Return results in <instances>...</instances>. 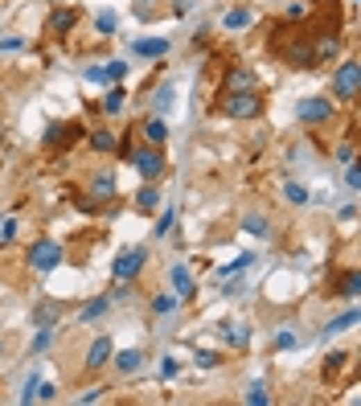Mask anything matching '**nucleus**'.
<instances>
[{
    "instance_id": "1",
    "label": "nucleus",
    "mask_w": 361,
    "mask_h": 406,
    "mask_svg": "<svg viewBox=\"0 0 361 406\" xmlns=\"http://www.w3.org/2000/svg\"><path fill=\"white\" fill-rule=\"evenodd\" d=\"M279 29V37L271 42V53L287 66V70H316V58H312V33H304V29H296V25H287V21H279L275 25Z\"/></svg>"
},
{
    "instance_id": "2",
    "label": "nucleus",
    "mask_w": 361,
    "mask_h": 406,
    "mask_svg": "<svg viewBox=\"0 0 361 406\" xmlns=\"http://www.w3.org/2000/svg\"><path fill=\"white\" fill-rule=\"evenodd\" d=\"M83 139H87V124L83 119H53L42 132V148L53 152V156H70Z\"/></svg>"
},
{
    "instance_id": "3",
    "label": "nucleus",
    "mask_w": 361,
    "mask_h": 406,
    "mask_svg": "<svg viewBox=\"0 0 361 406\" xmlns=\"http://www.w3.org/2000/svg\"><path fill=\"white\" fill-rule=\"evenodd\" d=\"M226 119H259L267 111V94L255 87V90H222V103H218Z\"/></svg>"
},
{
    "instance_id": "4",
    "label": "nucleus",
    "mask_w": 361,
    "mask_h": 406,
    "mask_svg": "<svg viewBox=\"0 0 361 406\" xmlns=\"http://www.w3.org/2000/svg\"><path fill=\"white\" fill-rule=\"evenodd\" d=\"M296 119L304 128H328L337 119V99H328V94H304L296 103Z\"/></svg>"
},
{
    "instance_id": "5",
    "label": "nucleus",
    "mask_w": 361,
    "mask_h": 406,
    "mask_svg": "<svg viewBox=\"0 0 361 406\" xmlns=\"http://www.w3.org/2000/svg\"><path fill=\"white\" fill-rule=\"evenodd\" d=\"M361 94V62L358 58H341L333 70V99L337 103H358Z\"/></svg>"
},
{
    "instance_id": "6",
    "label": "nucleus",
    "mask_w": 361,
    "mask_h": 406,
    "mask_svg": "<svg viewBox=\"0 0 361 406\" xmlns=\"http://www.w3.org/2000/svg\"><path fill=\"white\" fill-rule=\"evenodd\" d=\"M128 164H132L135 173H140V180H156L169 173V160H165V148H156V144H140V148H132V156H128Z\"/></svg>"
},
{
    "instance_id": "7",
    "label": "nucleus",
    "mask_w": 361,
    "mask_h": 406,
    "mask_svg": "<svg viewBox=\"0 0 361 406\" xmlns=\"http://www.w3.org/2000/svg\"><path fill=\"white\" fill-rule=\"evenodd\" d=\"M25 259H29V267L33 271H53L62 259H66V251H62V242H53V238H37V242H29V251H25Z\"/></svg>"
},
{
    "instance_id": "8",
    "label": "nucleus",
    "mask_w": 361,
    "mask_h": 406,
    "mask_svg": "<svg viewBox=\"0 0 361 406\" xmlns=\"http://www.w3.org/2000/svg\"><path fill=\"white\" fill-rule=\"evenodd\" d=\"M144 267H148V246H128V251H119L111 275H115V283H135Z\"/></svg>"
},
{
    "instance_id": "9",
    "label": "nucleus",
    "mask_w": 361,
    "mask_h": 406,
    "mask_svg": "<svg viewBox=\"0 0 361 406\" xmlns=\"http://www.w3.org/2000/svg\"><path fill=\"white\" fill-rule=\"evenodd\" d=\"M45 29H49L53 37H70V33L78 29V8H70V4H58V8L45 17Z\"/></svg>"
},
{
    "instance_id": "10",
    "label": "nucleus",
    "mask_w": 361,
    "mask_h": 406,
    "mask_svg": "<svg viewBox=\"0 0 361 406\" xmlns=\"http://www.w3.org/2000/svg\"><path fill=\"white\" fill-rule=\"evenodd\" d=\"M111 353H115L111 337H94V341L87 345V357H83V369H87V373H99L103 365H111Z\"/></svg>"
},
{
    "instance_id": "11",
    "label": "nucleus",
    "mask_w": 361,
    "mask_h": 406,
    "mask_svg": "<svg viewBox=\"0 0 361 406\" xmlns=\"http://www.w3.org/2000/svg\"><path fill=\"white\" fill-rule=\"evenodd\" d=\"M83 193H87L94 205H103V201H115V173L99 169V173L87 180V189H83Z\"/></svg>"
},
{
    "instance_id": "12",
    "label": "nucleus",
    "mask_w": 361,
    "mask_h": 406,
    "mask_svg": "<svg viewBox=\"0 0 361 406\" xmlns=\"http://www.w3.org/2000/svg\"><path fill=\"white\" fill-rule=\"evenodd\" d=\"M312 58H316V66H320V62H333V58H341V33H337V29L312 33Z\"/></svg>"
},
{
    "instance_id": "13",
    "label": "nucleus",
    "mask_w": 361,
    "mask_h": 406,
    "mask_svg": "<svg viewBox=\"0 0 361 406\" xmlns=\"http://www.w3.org/2000/svg\"><path fill=\"white\" fill-rule=\"evenodd\" d=\"M328 291H333V296H341V300H358V291H361V271L349 267V271H341V275H333V279H328Z\"/></svg>"
},
{
    "instance_id": "14",
    "label": "nucleus",
    "mask_w": 361,
    "mask_h": 406,
    "mask_svg": "<svg viewBox=\"0 0 361 406\" xmlns=\"http://www.w3.org/2000/svg\"><path fill=\"white\" fill-rule=\"evenodd\" d=\"M259 87V74L251 66H230L222 78V90H255Z\"/></svg>"
},
{
    "instance_id": "15",
    "label": "nucleus",
    "mask_w": 361,
    "mask_h": 406,
    "mask_svg": "<svg viewBox=\"0 0 361 406\" xmlns=\"http://www.w3.org/2000/svg\"><path fill=\"white\" fill-rule=\"evenodd\" d=\"M62 312H66V304H62V300H37V308H33V324L53 332V324L62 320Z\"/></svg>"
},
{
    "instance_id": "16",
    "label": "nucleus",
    "mask_w": 361,
    "mask_h": 406,
    "mask_svg": "<svg viewBox=\"0 0 361 406\" xmlns=\"http://www.w3.org/2000/svg\"><path fill=\"white\" fill-rule=\"evenodd\" d=\"M140 135H144V144L165 148V144H169V124H165V115H148V119L140 124Z\"/></svg>"
},
{
    "instance_id": "17",
    "label": "nucleus",
    "mask_w": 361,
    "mask_h": 406,
    "mask_svg": "<svg viewBox=\"0 0 361 406\" xmlns=\"http://www.w3.org/2000/svg\"><path fill=\"white\" fill-rule=\"evenodd\" d=\"M111 365H115V373L132 378L144 369V349H119V353H111Z\"/></svg>"
},
{
    "instance_id": "18",
    "label": "nucleus",
    "mask_w": 361,
    "mask_h": 406,
    "mask_svg": "<svg viewBox=\"0 0 361 406\" xmlns=\"http://www.w3.org/2000/svg\"><path fill=\"white\" fill-rule=\"evenodd\" d=\"M173 49V42L169 37H135L132 42V53L135 58H165Z\"/></svg>"
},
{
    "instance_id": "19",
    "label": "nucleus",
    "mask_w": 361,
    "mask_h": 406,
    "mask_svg": "<svg viewBox=\"0 0 361 406\" xmlns=\"http://www.w3.org/2000/svg\"><path fill=\"white\" fill-rule=\"evenodd\" d=\"M135 210H140V214H156V210H160V189H156L152 180H144V185L135 189Z\"/></svg>"
},
{
    "instance_id": "20",
    "label": "nucleus",
    "mask_w": 361,
    "mask_h": 406,
    "mask_svg": "<svg viewBox=\"0 0 361 406\" xmlns=\"http://www.w3.org/2000/svg\"><path fill=\"white\" fill-rule=\"evenodd\" d=\"M87 144L99 156H111V152H115V132H111V128H87Z\"/></svg>"
},
{
    "instance_id": "21",
    "label": "nucleus",
    "mask_w": 361,
    "mask_h": 406,
    "mask_svg": "<svg viewBox=\"0 0 361 406\" xmlns=\"http://www.w3.org/2000/svg\"><path fill=\"white\" fill-rule=\"evenodd\" d=\"M169 279H173V287H177V296H180V300H193L197 283H193V275L185 271V263H173V267H169Z\"/></svg>"
},
{
    "instance_id": "22",
    "label": "nucleus",
    "mask_w": 361,
    "mask_h": 406,
    "mask_svg": "<svg viewBox=\"0 0 361 406\" xmlns=\"http://www.w3.org/2000/svg\"><path fill=\"white\" fill-rule=\"evenodd\" d=\"M251 25H255V12H251V8H242V4H238V8H230V12L222 17V29H230V33H242V29H251Z\"/></svg>"
},
{
    "instance_id": "23",
    "label": "nucleus",
    "mask_w": 361,
    "mask_h": 406,
    "mask_svg": "<svg viewBox=\"0 0 361 406\" xmlns=\"http://www.w3.org/2000/svg\"><path fill=\"white\" fill-rule=\"evenodd\" d=\"M107 308H111V296H94V300H87L83 312H78V324H94L99 316H107Z\"/></svg>"
},
{
    "instance_id": "24",
    "label": "nucleus",
    "mask_w": 361,
    "mask_h": 406,
    "mask_svg": "<svg viewBox=\"0 0 361 406\" xmlns=\"http://www.w3.org/2000/svg\"><path fill=\"white\" fill-rule=\"evenodd\" d=\"M124 103H128V90L115 83V87H107V99L99 103V111H103V115H119V111H124Z\"/></svg>"
},
{
    "instance_id": "25",
    "label": "nucleus",
    "mask_w": 361,
    "mask_h": 406,
    "mask_svg": "<svg viewBox=\"0 0 361 406\" xmlns=\"http://www.w3.org/2000/svg\"><path fill=\"white\" fill-rule=\"evenodd\" d=\"M349 357H353V353H345V349H333V353L324 357V369H320V373H324V382H333V378H337V373L349 365Z\"/></svg>"
},
{
    "instance_id": "26",
    "label": "nucleus",
    "mask_w": 361,
    "mask_h": 406,
    "mask_svg": "<svg viewBox=\"0 0 361 406\" xmlns=\"http://www.w3.org/2000/svg\"><path fill=\"white\" fill-rule=\"evenodd\" d=\"M242 230H246V234H255V238H267L271 222L263 218V214H246V218H242Z\"/></svg>"
},
{
    "instance_id": "27",
    "label": "nucleus",
    "mask_w": 361,
    "mask_h": 406,
    "mask_svg": "<svg viewBox=\"0 0 361 406\" xmlns=\"http://www.w3.org/2000/svg\"><path fill=\"white\" fill-rule=\"evenodd\" d=\"M177 304H180V296H169V291H156V296H152V312L156 316L177 312Z\"/></svg>"
},
{
    "instance_id": "28",
    "label": "nucleus",
    "mask_w": 361,
    "mask_h": 406,
    "mask_svg": "<svg viewBox=\"0 0 361 406\" xmlns=\"http://www.w3.org/2000/svg\"><path fill=\"white\" fill-rule=\"evenodd\" d=\"M283 197H287L292 205H308V201H312V193H308L304 185H296V180H287V185H283Z\"/></svg>"
},
{
    "instance_id": "29",
    "label": "nucleus",
    "mask_w": 361,
    "mask_h": 406,
    "mask_svg": "<svg viewBox=\"0 0 361 406\" xmlns=\"http://www.w3.org/2000/svg\"><path fill=\"white\" fill-rule=\"evenodd\" d=\"M242 403H251V406H267V403H275V398H271L267 386H259V382H255V386H251V390L242 394Z\"/></svg>"
},
{
    "instance_id": "30",
    "label": "nucleus",
    "mask_w": 361,
    "mask_h": 406,
    "mask_svg": "<svg viewBox=\"0 0 361 406\" xmlns=\"http://www.w3.org/2000/svg\"><path fill=\"white\" fill-rule=\"evenodd\" d=\"M94 33H99V37H111V33H115V12H99V17H94Z\"/></svg>"
},
{
    "instance_id": "31",
    "label": "nucleus",
    "mask_w": 361,
    "mask_h": 406,
    "mask_svg": "<svg viewBox=\"0 0 361 406\" xmlns=\"http://www.w3.org/2000/svg\"><path fill=\"white\" fill-rule=\"evenodd\" d=\"M337 164H349V160H358V139H345V144H337Z\"/></svg>"
},
{
    "instance_id": "32",
    "label": "nucleus",
    "mask_w": 361,
    "mask_h": 406,
    "mask_svg": "<svg viewBox=\"0 0 361 406\" xmlns=\"http://www.w3.org/2000/svg\"><path fill=\"white\" fill-rule=\"evenodd\" d=\"M226 341H230L234 349H246V341H251V332H246L242 324H230V328H226Z\"/></svg>"
},
{
    "instance_id": "33",
    "label": "nucleus",
    "mask_w": 361,
    "mask_h": 406,
    "mask_svg": "<svg viewBox=\"0 0 361 406\" xmlns=\"http://www.w3.org/2000/svg\"><path fill=\"white\" fill-rule=\"evenodd\" d=\"M353 324H358V308H349L345 316H337V320L328 324V332H345V328H353Z\"/></svg>"
},
{
    "instance_id": "34",
    "label": "nucleus",
    "mask_w": 361,
    "mask_h": 406,
    "mask_svg": "<svg viewBox=\"0 0 361 406\" xmlns=\"http://www.w3.org/2000/svg\"><path fill=\"white\" fill-rule=\"evenodd\" d=\"M304 17H308V0H296V4H287V17H283V21L296 25V21H304Z\"/></svg>"
},
{
    "instance_id": "35",
    "label": "nucleus",
    "mask_w": 361,
    "mask_h": 406,
    "mask_svg": "<svg viewBox=\"0 0 361 406\" xmlns=\"http://www.w3.org/2000/svg\"><path fill=\"white\" fill-rule=\"evenodd\" d=\"M152 103H156V115H165V111L173 107V87H160V90H156V99H152Z\"/></svg>"
},
{
    "instance_id": "36",
    "label": "nucleus",
    "mask_w": 361,
    "mask_h": 406,
    "mask_svg": "<svg viewBox=\"0 0 361 406\" xmlns=\"http://www.w3.org/2000/svg\"><path fill=\"white\" fill-rule=\"evenodd\" d=\"M87 83H99V87H111V74H107V66H87Z\"/></svg>"
},
{
    "instance_id": "37",
    "label": "nucleus",
    "mask_w": 361,
    "mask_h": 406,
    "mask_svg": "<svg viewBox=\"0 0 361 406\" xmlns=\"http://www.w3.org/2000/svg\"><path fill=\"white\" fill-rule=\"evenodd\" d=\"M17 218H0V242H4V246H8V242H12V238H17Z\"/></svg>"
},
{
    "instance_id": "38",
    "label": "nucleus",
    "mask_w": 361,
    "mask_h": 406,
    "mask_svg": "<svg viewBox=\"0 0 361 406\" xmlns=\"http://www.w3.org/2000/svg\"><path fill=\"white\" fill-rule=\"evenodd\" d=\"M173 222H177V214H173V210H165V214L156 218V238H165V234L173 230Z\"/></svg>"
},
{
    "instance_id": "39",
    "label": "nucleus",
    "mask_w": 361,
    "mask_h": 406,
    "mask_svg": "<svg viewBox=\"0 0 361 406\" xmlns=\"http://www.w3.org/2000/svg\"><path fill=\"white\" fill-rule=\"evenodd\" d=\"M345 185H349L353 193H358V189H361V173H358V160H349V164H345Z\"/></svg>"
},
{
    "instance_id": "40",
    "label": "nucleus",
    "mask_w": 361,
    "mask_h": 406,
    "mask_svg": "<svg viewBox=\"0 0 361 406\" xmlns=\"http://www.w3.org/2000/svg\"><path fill=\"white\" fill-rule=\"evenodd\" d=\"M193 361H197V369H214V365H218L222 357H218V353H210V349H201V353H197Z\"/></svg>"
},
{
    "instance_id": "41",
    "label": "nucleus",
    "mask_w": 361,
    "mask_h": 406,
    "mask_svg": "<svg viewBox=\"0 0 361 406\" xmlns=\"http://www.w3.org/2000/svg\"><path fill=\"white\" fill-rule=\"evenodd\" d=\"M251 259H255V255H238L234 263H226V267H222V275H234V271H246V267H251Z\"/></svg>"
},
{
    "instance_id": "42",
    "label": "nucleus",
    "mask_w": 361,
    "mask_h": 406,
    "mask_svg": "<svg viewBox=\"0 0 361 406\" xmlns=\"http://www.w3.org/2000/svg\"><path fill=\"white\" fill-rule=\"evenodd\" d=\"M128 70H132L128 62H111V66H107V74H111V83H119V78H128Z\"/></svg>"
},
{
    "instance_id": "43",
    "label": "nucleus",
    "mask_w": 361,
    "mask_h": 406,
    "mask_svg": "<svg viewBox=\"0 0 361 406\" xmlns=\"http://www.w3.org/2000/svg\"><path fill=\"white\" fill-rule=\"evenodd\" d=\"M21 37H17V33H8V37H0V53H17V49H21Z\"/></svg>"
},
{
    "instance_id": "44",
    "label": "nucleus",
    "mask_w": 361,
    "mask_h": 406,
    "mask_svg": "<svg viewBox=\"0 0 361 406\" xmlns=\"http://www.w3.org/2000/svg\"><path fill=\"white\" fill-rule=\"evenodd\" d=\"M33 398H42V403H53V398H58V390H53L49 382H42V386L33 390Z\"/></svg>"
},
{
    "instance_id": "45",
    "label": "nucleus",
    "mask_w": 361,
    "mask_h": 406,
    "mask_svg": "<svg viewBox=\"0 0 361 406\" xmlns=\"http://www.w3.org/2000/svg\"><path fill=\"white\" fill-rule=\"evenodd\" d=\"M49 349V328H37V337H33V353H45Z\"/></svg>"
},
{
    "instance_id": "46",
    "label": "nucleus",
    "mask_w": 361,
    "mask_h": 406,
    "mask_svg": "<svg viewBox=\"0 0 361 406\" xmlns=\"http://www.w3.org/2000/svg\"><path fill=\"white\" fill-rule=\"evenodd\" d=\"M292 345H296V337H292V332H287V328H283V332H279V337H275V349H292Z\"/></svg>"
},
{
    "instance_id": "47",
    "label": "nucleus",
    "mask_w": 361,
    "mask_h": 406,
    "mask_svg": "<svg viewBox=\"0 0 361 406\" xmlns=\"http://www.w3.org/2000/svg\"><path fill=\"white\" fill-rule=\"evenodd\" d=\"M177 369H180V365H177L173 357H165V361H160V373H165V378H177Z\"/></svg>"
},
{
    "instance_id": "48",
    "label": "nucleus",
    "mask_w": 361,
    "mask_h": 406,
    "mask_svg": "<svg viewBox=\"0 0 361 406\" xmlns=\"http://www.w3.org/2000/svg\"><path fill=\"white\" fill-rule=\"evenodd\" d=\"M337 218H341V222H353V218H358V205H345V210H341Z\"/></svg>"
},
{
    "instance_id": "49",
    "label": "nucleus",
    "mask_w": 361,
    "mask_h": 406,
    "mask_svg": "<svg viewBox=\"0 0 361 406\" xmlns=\"http://www.w3.org/2000/svg\"><path fill=\"white\" fill-rule=\"evenodd\" d=\"M4 148H8V124L0 119V152H4Z\"/></svg>"
},
{
    "instance_id": "50",
    "label": "nucleus",
    "mask_w": 361,
    "mask_h": 406,
    "mask_svg": "<svg viewBox=\"0 0 361 406\" xmlns=\"http://www.w3.org/2000/svg\"><path fill=\"white\" fill-rule=\"evenodd\" d=\"M135 4H156V0H135Z\"/></svg>"
},
{
    "instance_id": "51",
    "label": "nucleus",
    "mask_w": 361,
    "mask_h": 406,
    "mask_svg": "<svg viewBox=\"0 0 361 406\" xmlns=\"http://www.w3.org/2000/svg\"><path fill=\"white\" fill-rule=\"evenodd\" d=\"M0 218H4V214H0Z\"/></svg>"
}]
</instances>
